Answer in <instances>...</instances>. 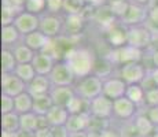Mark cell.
<instances>
[{"label":"cell","mask_w":158,"mask_h":137,"mask_svg":"<svg viewBox=\"0 0 158 137\" xmlns=\"http://www.w3.org/2000/svg\"><path fill=\"white\" fill-rule=\"evenodd\" d=\"M39 30L50 38L60 37L63 33V18L60 15L44 13L43 15H40V29Z\"/></svg>","instance_id":"6"},{"label":"cell","mask_w":158,"mask_h":137,"mask_svg":"<svg viewBox=\"0 0 158 137\" xmlns=\"http://www.w3.org/2000/svg\"><path fill=\"white\" fill-rule=\"evenodd\" d=\"M144 96H146V91L143 89V87H142L140 84L128 85L125 97H128L131 102L135 103L138 107L142 104H144Z\"/></svg>","instance_id":"31"},{"label":"cell","mask_w":158,"mask_h":137,"mask_svg":"<svg viewBox=\"0 0 158 137\" xmlns=\"http://www.w3.org/2000/svg\"><path fill=\"white\" fill-rule=\"evenodd\" d=\"M142 54H143V51L138 50V48L129 47V45H124V47L117 48V50H111V52H110L111 56H109L107 59L110 60L114 66L118 65L121 67L123 65H127V63L140 62Z\"/></svg>","instance_id":"7"},{"label":"cell","mask_w":158,"mask_h":137,"mask_svg":"<svg viewBox=\"0 0 158 137\" xmlns=\"http://www.w3.org/2000/svg\"><path fill=\"white\" fill-rule=\"evenodd\" d=\"M127 82L121 77H109L106 80H103V93L106 97L111 100H117L120 97H124L127 93Z\"/></svg>","instance_id":"13"},{"label":"cell","mask_w":158,"mask_h":137,"mask_svg":"<svg viewBox=\"0 0 158 137\" xmlns=\"http://www.w3.org/2000/svg\"><path fill=\"white\" fill-rule=\"evenodd\" d=\"M133 122H135L136 129H138V132L140 133L142 137H151L158 130L153 125V122L148 119L147 115L142 114V112H139V114L133 118Z\"/></svg>","instance_id":"23"},{"label":"cell","mask_w":158,"mask_h":137,"mask_svg":"<svg viewBox=\"0 0 158 137\" xmlns=\"http://www.w3.org/2000/svg\"><path fill=\"white\" fill-rule=\"evenodd\" d=\"M19 125H21V130L36 133L40 129V117L36 115L33 111L28 112V114H22L19 115Z\"/></svg>","instance_id":"25"},{"label":"cell","mask_w":158,"mask_h":137,"mask_svg":"<svg viewBox=\"0 0 158 137\" xmlns=\"http://www.w3.org/2000/svg\"><path fill=\"white\" fill-rule=\"evenodd\" d=\"M87 137H102V133H95V132H87Z\"/></svg>","instance_id":"52"},{"label":"cell","mask_w":158,"mask_h":137,"mask_svg":"<svg viewBox=\"0 0 158 137\" xmlns=\"http://www.w3.org/2000/svg\"><path fill=\"white\" fill-rule=\"evenodd\" d=\"M144 104L147 107H158V88L146 91Z\"/></svg>","instance_id":"41"},{"label":"cell","mask_w":158,"mask_h":137,"mask_svg":"<svg viewBox=\"0 0 158 137\" xmlns=\"http://www.w3.org/2000/svg\"><path fill=\"white\" fill-rule=\"evenodd\" d=\"M18 66L15 55L11 48H3L2 50V74H10L14 73Z\"/></svg>","instance_id":"28"},{"label":"cell","mask_w":158,"mask_h":137,"mask_svg":"<svg viewBox=\"0 0 158 137\" xmlns=\"http://www.w3.org/2000/svg\"><path fill=\"white\" fill-rule=\"evenodd\" d=\"M118 132H120L121 137H142L140 133L138 132L135 126V122L132 121H124L123 123L118 127Z\"/></svg>","instance_id":"37"},{"label":"cell","mask_w":158,"mask_h":137,"mask_svg":"<svg viewBox=\"0 0 158 137\" xmlns=\"http://www.w3.org/2000/svg\"><path fill=\"white\" fill-rule=\"evenodd\" d=\"M156 3H157V4H158V0H156Z\"/></svg>","instance_id":"54"},{"label":"cell","mask_w":158,"mask_h":137,"mask_svg":"<svg viewBox=\"0 0 158 137\" xmlns=\"http://www.w3.org/2000/svg\"><path fill=\"white\" fill-rule=\"evenodd\" d=\"M111 126V119H103V118H96L91 115L89 123H88L87 132H95V133H102L106 129Z\"/></svg>","instance_id":"35"},{"label":"cell","mask_w":158,"mask_h":137,"mask_svg":"<svg viewBox=\"0 0 158 137\" xmlns=\"http://www.w3.org/2000/svg\"><path fill=\"white\" fill-rule=\"evenodd\" d=\"M148 11L150 7H147L146 4L142 3H136L131 0L129 8L127 11V14L118 21L120 25L124 27H133V26H142L146 23V21L148 19Z\"/></svg>","instance_id":"3"},{"label":"cell","mask_w":158,"mask_h":137,"mask_svg":"<svg viewBox=\"0 0 158 137\" xmlns=\"http://www.w3.org/2000/svg\"><path fill=\"white\" fill-rule=\"evenodd\" d=\"M106 4H107L109 10L111 11V14L115 17V19L120 21L128 11L131 0H107Z\"/></svg>","instance_id":"30"},{"label":"cell","mask_w":158,"mask_h":137,"mask_svg":"<svg viewBox=\"0 0 158 137\" xmlns=\"http://www.w3.org/2000/svg\"><path fill=\"white\" fill-rule=\"evenodd\" d=\"M63 60L69 65V67H70L72 71L74 73L77 80L94 74L96 58L89 48H87V47H70L68 50V52L65 54Z\"/></svg>","instance_id":"1"},{"label":"cell","mask_w":158,"mask_h":137,"mask_svg":"<svg viewBox=\"0 0 158 137\" xmlns=\"http://www.w3.org/2000/svg\"><path fill=\"white\" fill-rule=\"evenodd\" d=\"M54 106V102L50 95H41V96H33V110L36 115L39 117H45L47 112Z\"/></svg>","instance_id":"24"},{"label":"cell","mask_w":158,"mask_h":137,"mask_svg":"<svg viewBox=\"0 0 158 137\" xmlns=\"http://www.w3.org/2000/svg\"><path fill=\"white\" fill-rule=\"evenodd\" d=\"M14 25L23 37V36L40 29V17L35 15V14L26 13V11H22V13L15 18Z\"/></svg>","instance_id":"14"},{"label":"cell","mask_w":158,"mask_h":137,"mask_svg":"<svg viewBox=\"0 0 158 137\" xmlns=\"http://www.w3.org/2000/svg\"><path fill=\"white\" fill-rule=\"evenodd\" d=\"M51 132H52V137H69L70 132L68 130L66 126H52L51 127Z\"/></svg>","instance_id":"43"},{"label":"cell","mask_w":158,"mask_h":137,"mask_svg":"<svg viewBox=\"0 0 158 137\" xmlns=\"http://www.w3.org/2000/svg\"><path fill=\"white\" fill-rule=\"evenodd\" d=\"M89 114L96 118L111 119L113 118V100L101 95L89 102Z\"/></svg>","instance_id":"11"},{"label":"cell","mask_w":158,"mask_h":137,"mask_svg":"<svg viewBox=\"0 0 158 137\" xmlns=\"http://www.w3.org/2000/svg\"><path fill=\"white\" fill-rule=\"evenodd\" d=\"M154 37L144 25L127 27V45L138 48L140 51L147 50L151 45Z\"/></svg>","instance_id":"4"},{"label":"cell","mask_w":158,"mask_h":137,"mask_svg":"<svg viewBox=\"0 0 158 137\" xmlns=\"http://www.w3.org/2000/svg\"><path fill=\"white\" fill-rule=\"evenodd\" d=\"M87 23L85 13L84 14H76V15H65L63 17V33L65 37H74L80 36L83 33L84 27Z\"/></svg>","instance_id":"12"},{"label":"cell","mask_w":158,"mask_h":137,"mask_svg":"<svg viewBox=\"0 0 158 137\" xmlns=\"http://www.w3.org/2000/svg\"><path fill=\"white\" fill-rule=\"evenodd\" d=\"M106 41L113 50L127 45V27L123 25H113L106 30Z\"/></svg>","instance_id":"16"},{"label":"cell","mask_w":158,"mask_h":137,"mask_svg":"<svg viewBox=\"0 0 158 137\" xmlns=\"http://www.w3.org/2000/svg\"><path fill=\"white\" fill-rule=\"evenodd\" d=\"M151 63L156 69H158V50L153 51V55H151Z\"/></svg>","instance_id":"49"},{"label":"cell","mask_w":158,"mask_h":137,"mask_svg":"<svg viewBox=\"0 0 158 137\" xmlns=\"http://www.w3.org/2000/svg\"><path fill=\"white\" fill-rule=\"evenodd\" d=\"M148 74H150L151 80L154 81V84H156V87H158V69L153 67L151 70H148Z\"/></svg>","instance_id":"47"},{"label":"cell","mask_w":158,"mask_h":137,"mask_svg":"<svg viewBox=\"0 0 158 137\" xmlns=\"http://www.w3.org/2000/svg\"><path fill=\"white\" fill-rule=\"evenodd\" d=\"M47 10V0H26L25 11L35 15H43Z\"/></svg>","instance_id":"36"},{"label":"cell","mask_w":158,"mask_h":137,"mask_svg":"<svg viewBox=\"0 0 158 137\" xmlns=\"http://www.w3.org/2000/svg\"><path fill=\"white\" fill-rule=\"evenodd\" d=\"M58 60L45 52H36L32 65L39 75H50Z\"/></svg>","instance_id":"15"},{"label":"cell","mask_w":158,"mask_h":137,"mask_svg":"<svg viewBox=\"0 0 158 137\" xmlns=\"http://www.w3.org/2000/svg\"><path fill=\"white\" fill-rule=\"evenodd\" d=\"M15 111V99L2 93V115Z\"/></svg>","instance_id":"40"},{"label":"cell","mask_w":158,"mask_h":137,"mask_svg":"<svg viewBox=\"0 0 158 137\" xmlns=\"http://www.w3.org/2000/svg\"><path fill=\"white\" fill-rule=\"evenodd\" d=\"M21 13L13 10L8 7H2V26H8V25H14L15 18L18 17Z\"/></svg>","instance_id":"38"},{"label":"cell","mask_w":158,"mask_h":137,"mask_svg":"<svg viewBox=\"0 0 158 137\" xmlns=\"http://www.w3.org/2000/svg\"><path fill=\"white\" fill-rule=\"evenodd\" d=\"M52 89V84L50 81L48 75H36L35 80L28 84L26 92H29L32 96H41V95H50Z\"/></svg>","instance_id":"18"},{"label":"cell","mask_w":158,"mask_h":137,"mask_svg":"<svg viewBox=\"0 0 158 137\" xmlns=\"http://www.w3.org/2000/svg\"><path fill=\"white\" fill-rule=\"evenodd\" d=\"M87 6L80 0H65L63 3V14L65 15H76L84 14Z\"/></svg>","instance_id":"34"},{"label":"cell","mask_w":158,"mask_h":137,"mask_svg":"<svg viewBox=\"0 0 158 137\" xmlns=\"http://www.w3.org/2000/svg\"><path fill=\"white\" fill-rule=\"evenodd\" d=\"M148 117V119L153 122V125L158 129V107H147L144 112Z\"/></svg>","instance_id":"42"},{"label":"cell","mask_w":158,"mask_h":137,"mask_svg":"<svg viewBox=\"0 0 158 137\" xmlns=\"http://www.w3.org/2000/svg\"><path fill=\"white\" fill-rule=\"evenodd\" d=\"M148 19L153 21V22H158V4L150 7V11H148Z\"/></svg>","instance_id":"46"},{"label":"cell","mask_w":158,"mask_h":137,"mask_svg":"<svg viewBox=\"0 0 158 137\" xmlns=\"http://www.w3.org/2000/svg\"><path fill=\"white\" fill-rule=\"evenodd\" d=\"M91 114L84 112V114H70L68 122L65 126L70 133H78V132H87L88 123H89Z\"/></svg>","instance_id":"21"},{"label":"cell","mask_w":158,"mask_h":137,"mask_svg":"<svg viewBox=\"0 0 158 137\" xmlns=\"http://www.w3.org/2000/svg\"><path fill=\"white\" fill-rule=\"evenodd\" d=\"M22 41V34L18 32L15 25L2 26V44L3 48H13Z\"/></svg>","instance_id":"22"},{"label":"cell","mask_w":158,"mask_h":137,"mask_svg":"<svg viewBox=\"0 0 158 137\" xmlns=\"http://www.w3.org/2000/svg\"><path fill=\"white\" fill-rule=\"evenodd\" d=\"M48 77L52 87H73L77 81L74 73L65 60H58Z\"/></svg>","instance_id":"5"},{"label":"cell","mask_w":158,"mask_h":137,"mask_svg":"<svg viewBox=\"0 0 158 137\" xmlns=\"http://www.w3.org/2000/svg\"><path fill=\"white\" fill-rule=\"evenodd\" d=\"M2 137H15V133H11V132H6V130H2Z\"/></svg>","instance_id":"51"},{"label":"cell","mask_w":158,"mask_h":137,"mask_svg":"<svg viewBox=\"0 0 158 137\" xmlns=\"http://www.w3.org/2000/svg\"><path fill=\"white\" fill-rule=\"evenodd\" d=\"M73 89L77 96L91 102L103 93V80L98 75L91 74L88 77L76 81V84L73 85Z\"/></svg>","instance_id":"2"},{"label":"cell","mask_w":158,"mask_h":137,"mask_svg":"<svg viewBox=\"0 0 158 137\" xmlns=\"http://www.w3.org/2000/svg\"><path fill=\"white\" fill-rule=\"evenodd\" d=\"M13 52L15 55V59H17L18 65L19 63H32L35 59L36 52L33 50H30L25 42H18L17 45L13 48Z\"/></svg>","instance_id":"26"},{"label":"cell","mask_w":158,"mask_h":137,"mask_svg":"<svg viewBox=\"0 0 158 137\" xmlns=\"http://www.w3.org/2000/svg\"><path fill=\"white\" fill-rule=\"evenodd\" d=\"M151 137H158V130H157V132H156V133H154V135H153V136H151Z\"/></svg>","instance_id":"53"},{"label":"cell","mask_w":158,"mask_h":137,"mask_svg":"<svg viewBox=\"0 0 158 137\" xmlns=\"http://www.w3.org/2000/svg\"><path fill=\"white\" fill-rule=\"evenodd\" d=\"M28 85L25 84L15 73L2 74V93L11 97H17L21 93L26 92Z\"/></svg>","instance_id":"10"},{"label":"cell","mask_w":158,"mask_h":137,"mask_svg":"<svg viewBox=\"0 0 158 137\" xmlns=\"http://www.w3.org/2000/svg\"><path fill=\"white\" fill-rule=\"evenodd\" d=\"M50 96L55 106L66 107L69 104V102L76 96V92L73 89V87H52Z\"/></svg>","instance_id":"20"},{"label":"cell","mask_w":158,"mask_h":137,"mask_svg":"<svg viewBox=\"0 0 158 137\" xmlns=\"http://www.w3.org/2000/svg\"><path fill=\"white\" fill-rule=\"evenodd\" d=\"M15 99V112L18 115L28 114L32 112L33 110V96L29 92H23L21 95H18Z\"/></svg>","instance_id":"27"},{"label":"cell","mask_w":158,"mask_h":137,"mask_svg":"<svg viewBox=\"0 0 158 137\" xmlns=\"http://www.w3.org/2000/svg\"><path fill=\"white\" fill-rule=\"evenodd\" d=\"M102 137H121V136L120 132H118V127H113V125H111L109 129L102 132Z\"/></svg>","instance_id":"44"},{"label":"cell","mask_w":158,"mask_h":137,"mask_svg":"<svg viewBox=\"0 0 158 137\" xmlns=\"http://www.w3.org/2000/svg\"><path fill=\"white\" fill-rule=\"evenodd\" d=\"M2 130L11 132V133H17L18 130H21L19 115L15 111L2 115Z\"/></svg>","instance_id":"29"},{"label":"cell","mask_w":158,"mask_h":137,"mask_svg":"<svg viewBox=\"0 0 158 137\" xmlns=\"http://www.w3.org/2000/svg\"><path fill=\"white\" fill-rule=\"evenodd\" d=\"M69 137H87V132H78V133H70Z\"/></svg>","instance_id":"50"},{"label":"cell","mask_w":158,"mask_h":137,"mask_svg":"<svg viewBox=\"0 0 158 137\" xmlns=\"http://www.w3.org/2000/svg\"><path fill=\"white\" fill-rule=\"evenodd\" d=\"M66 108H68V111L70 112V114H84V112H89V102L76 95L70 102H69Z\"/></svg>","instance_id":"33"},{"label":"cell","mask_w":158,"mask_h":137,"mask_svg":"<svg viewBox=\"0 0 158 137\" xmlns=\"http://www.w3.org/2000/svg\"><path fill=\"white\" fill-rule=\"evenodd\" d=\"M69 117H70V112L68 111L66 107L62 106H55L54 104L51 110L47 112L45 115V119L48 122V126H65L68 122Z\"/></svg>","instance_id":"19"},{"label":"cell","mask_w":158,"mask_h":137,"mask_svg":"<svg viewBox=\"0 0 158 137\" xmlns=\"http://www.w3.org/2000/svg\"><path fill=\"white\" fill-rule=\"evenodd\" d=\"M148 70L140 62H132L123 65L120 67V77L127 82V85L142 84L147 75Z\"/></svg>","instance_id":"8"},{"label":"cell","mask_w":158,"mask_h":137,"mask_svg":"<svg viewBox=\"0 0 158 137\" xmlns=\"http://www.w3.org/2000/svg\"><path fill=\"white\" fill-rule=\"evenodd\" d=\"M36 137H52V132H51V126L47 127H40L37 132L35 133Z\"/></svg>","instance_id":"45"},{"label":"cell","mask_w":158,"mask_h":137,"mask_svg":"<svg viewBox=\"0 0 158 137\" xmlns=\"http://www.w3.org/2000/svg\"><path fill=\"white\" fill-rule=\"evenodd\" d=\"M14 73L23 82H25L26 85H28L29 82H32L33 80H35L36 75H37V73H36V70H35V67H33L32 63H19V65L17 66V69H15Z\"/></svg>","instance_id":"32"},{"label":"cell","mask_w":158,"mask_h":137,"mask_svg":"<svg viewBox=\"0 0 158 137\" xmlns=\"http://www.w3.org/2000/svg\"><path fill=\"white\" fill-rule=\"evenodd\" d=\"M50 41L51 38L47 37L40 30H36V32L29 33V34L22 37V42H25L30 50H33L35 52H43L47 48V45L50 44Z\"/></svg>","instance_id":"17"},{"label":"cell","mask_w":158,"mask_h":137,"mask_svg":"<svg viewBox=\"0 0 158 137\" xmlns=\"http://www.w3.org/2000/svg\"><path fill=\"white\" fill-rule=\"evenodd\" d=\"M15 137H36L35 133L32 132H25V130H18L17 133H15Z\"/></svg>","instance_id":"48"},{"label":"cell","mask_w":158,"mask_h":137,"mask_svg":"<svg viewBox=\"0 0 158 137\" xmlns=\"http://www.w3.org/2000/svg\"><path fill=\"white\" fill-rule=\"evenodd\" d=\"M138 114V106L131 102L128 97L124 96L113 100V118H117L121 122H124V121H132Z\"/></svg>","instance_id":"9"},{"label":"cell","mask_w":158,"mask_h":137,"mask_svg":"<svg viewBox=\"0 0 158 137\" xmlns=\"http://www.w3.org/2000/svg\"><path fill=\"white\" fill-rule=\"evenodd\" d=\"M63 3H65V0H47V10H45V13L60 15L63 13Z\"/></svg>","instance_id":"39"}]
</instances>
